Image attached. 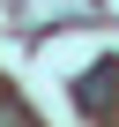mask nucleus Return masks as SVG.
I'll return each instance as SVG.
<instances>
[{"mask_svg":"<svg viewBox=\"0 0 119 127\" xmlns=\"http://www.w3.org/2000/svg\"><path fill=\"white\" fill-rule=\"evenodd\" d=\"M0 127H30V112H22L15 97H0Z\"/></svg>","mask_w":119,"mask_h":127,"instance_id":"1","label":"nucleus"}]
</instances>
